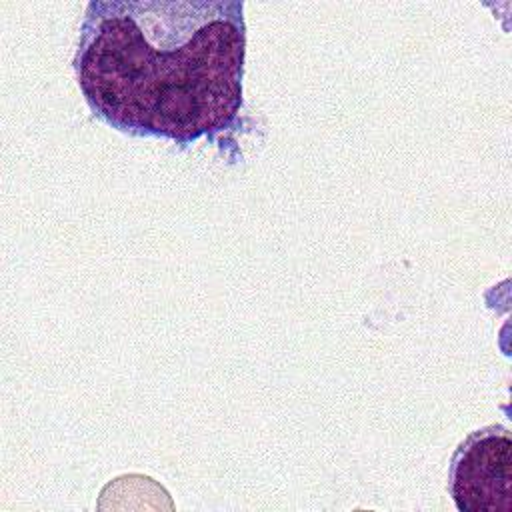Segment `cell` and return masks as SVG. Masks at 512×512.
<instances>
[{"label": "cell", "instance_id": "cell-2", "mask_svg": "<svg viewBox=\"0 0 512 512\" xmlns=\"http://www.w3.org/2000/svg\"><path fill=\"white\" fill-rule=\"evenodd\" d=\"M450 494L462 512H510L512 438L508 428L492 424L466 436L450 462Z\"/></svg>", "mask_w": 512, "mask_h": 512}, {"label": "cell", "instance_id": "cell-1", "mask_svg": "<svg viewBox=\"0 0 512 512\" xmlns=\"http://www.w3.org/2000/svg\"><path fill=\"white\" fill-rule=\"evenodd\" d=\"M244 56L240 0H92L74 70L112 128L190 144L236 122Z\"/></svg>", "mask_w": 512, "mask_h": 512}]
</instances>
